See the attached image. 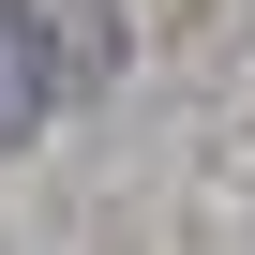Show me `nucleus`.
<instances>
[{"mask_svg":"<svg viewBox=\"0 0 255 255\" xmlns=\"http://www.w3.org/2000/svg\"><path fill=\"white\" fill-rule=\"evenodd\" d=\"M60 105V60H45V15L0 0V150H30V120Z\"/></svg>","mask_w":255,"mask_h":255,"instance_id":"1","label":"nucleus"}]
</instances>
